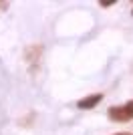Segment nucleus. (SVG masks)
<instances>
[{"instance_id":"1","label":"nucleus","mask_w":133,"mask_h":135,"mask_svg":"<svg viewBox=\"0 0 133 135\" xmlns=\"http://www.w3.org/2000/svg\"><path fill=\"white\" fill-rule=\"evenodd\" d=\"M109 119H113V121H129V119H133V101L125 103L121 107H111Z\"/></svg>"},{"instance_id":"2","label":"nucleus","mask_w":133,"mask_h":135,"mask_svg":"<svg viewBox=\"0 0 133 135\" xmlns=\"http://www.w3.org/2000/svg\"><path fill=\"white\" fill-rule=\"evenodd\" d=\"M101 99H103V95H89V97H85V99H81V101L77 103L81 109H93L97 103H101Z\"/></svg>"},{"instance_id":"3","label":"nucleus","mask_w":133,"mask_h":135,"mask_svg":"<svg viewBox=\"0 0 133 135\" xmlns=\"http://www.w3.org/2000/svg\"><path fill=\"white\" fill-rule=\"evenodd\" d=\"M119 135H129V133H119Z\"/></svg>"}]
</instances>
